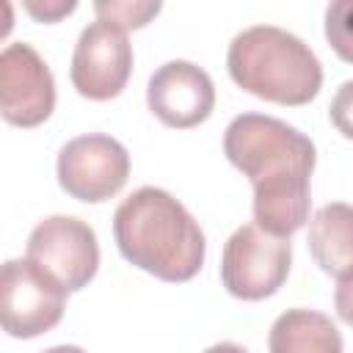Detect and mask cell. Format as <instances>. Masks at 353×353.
Listing matches in <instances>:
<instances>
[{"instance_id": "obj_4", "label": "cell", "mask_w": 353, "mask_h": 353, "mask_svg": "<svg viewBox=\"0 0 353 353\" xmlns=\"http://www.w3.org/2000/svg\"><path fill=\"white\" fill-rule=\"evenodd\" d=\"M292 245L287 237L268 234L256 223H243L223 245L221 281L229 295L262 301L287 281Z\"/></svg>"}, {"instance_id": "obj_3", "label": "cell", "mask_w": 353, "mask_h": 353, "mask_svg": "<svg viewBox=\"0 0 353 353\" xmlns=\"http://www.w3.org/2000/svg\"><path fill=\"white\" fill-rule=\"evenodd\" d=\"M226 66L243 91L279 105H306L323 85V66L309 44L276 25H254L237 33Z\"/></svg>"}, {"instance_id": "obj_1", "label": "cell", "mask_w": 353, "mask_h": 353, "mask_svg": "<svg viewBox=\"0 0 353 353\" xmlns=\"http://www.w3.org/2000/svg\"><path fill=\"white\" fill-rule=\"evenodd\" d=\"M223 152L254 185L256 226L290 240L309 218L314 143L281 119L243 113L226 127Z\"/></svg>"}, {"instance_id": "obj_6", "label": "cell", "mask_w": 353, "mask_h": 353, "mask_svg": "<svg viewBox=\"0 0 353 353\" xmlns=\"http://www.w3.org/2000/svg\"><path fill=\"white\" fill-rule=\"evenodd\" d=\"M130 176V154L110 135L72 138L58 154V182L77 201H105L116 196Z\"/></svg>"}, {"instance_id": "obj_5", "label": "cell", "mask_w": 353, "mask_h": 353, "mask_svg": "<svg viewBox=\"0 0 353 353\" xmlns=\"http://www.w3.org/2000/svg\"><path fill=\"white\" fill-rule=\"evenodd\" d=\"M66 287L33 259H8L0 273V323L8 336L30 339L50 331L66 306Z\"/></svg>"}, {"instance_id": "obj_13", "label": "cell", "mask_w": 353, "mask_h": 353, "mask_svg": "<svg viewBox=\"0 0 353 353\" xmlns=\"http://www.w3.org/2000/svg\"><path fill=\"white\" fill-rule=\"evenodd\" d=\"M325 39L342 61L353 63V0H336L325 8Z\"/></svg>"}, {"instance_id": "obj_2", "label": "cell", "mask_w": 353, "mask_h": 353, "mask_svg": "<svg viewBox=\"0 0 353 353\" xmlns=\"http://www.w3.org/2000/svg\"><path fill=\"white\" fill-rule=\"evenodd\" d=\"M121 256L163 281H188L204 265L207 240L196 218L163 188H138L113 215Z\"/></svg>"}, {"instance_id": "obj_8", "label": "cell", "mask_w": 353, "mask_h": 353, "mask_svg": "<svg viewBox=\"0 0 353 353\" xmlns=\"http://www.w3.org/2000/svg\"><path fill=\"white\" fill-rule=\"evenodd\" d=\"M132 72V47L127 30L97 19L83 28L72 55V85L88 99H113L124 91Z\"/></svg>"}, {"instance_id": "obj_15", "label": "cell", "mask_w": 353, "mask_h": 353, "mask_svg": "<svg viewBox=\"0 0 353 353\" xmlns=\"http://www.w3.org/2000/svg\"><path fill=\"white\" fill-rule=\"evenodd\" d=\"M328 113H331L334 127H336L345 138H353V80H345V83L336 88Z\"/></svg>"}, {"instance_id": "obj_7", "label": "cell", "mask_w": 353, "mask_h": 353, "mask_svg": "<svg viewBox=\"0 0 353 353\" xmlns=\"http://www.w3.org/2000/svg\"><path fill=\"white\" fill-rule=\"evenodd\" d=\"M28 259L55 276L69 292L83 290L99 268L97 234L72 215L44 218L28 237Z\"/></svg>"}, {"instance_id": "obj_19", "label": "cell", "mask_w": 353, "mask_h": 353, "mask_svg": "<svg viewBox=\"0 0 353 353\" xmlns=\"http://www.w3.org/2000/svg\"><path fill=\"white\" fill-rule=\"evenodd\" d=\"M41 353H85V350H83V347H77V345H55V347L41 350Z\"/></svg>"}, {"instance_id": "obj_12", "label": "cell", "mask_w": 353, "mask_h": 353, "mask_svg": "<svg viewBox=\"0 0 353 353\" xmlns=\"http://www.w3.org/2000/svg\"><path fill=\"white\" fill-rule=\"evenodd\" d=\"M270 353H342V334L314 309H287L276 317L268 336Z\"/></svg>"}, {"instance_id": "obj_17", "label": "cell", "mask_w": 353, "mask_h": 353, "mask_svg": "<svg viewBox=\"0 0 353 353\" xmlns=\"http://www.w3.org/2000/svg\"><path fill=\"white\" fill-rule=\"evenodd\" d=\"M334 306H336V314L347 325H353V270L339 276L336 290H334Z\"/></svg>"}, {"instance_id": "obj_16", "label": "cell", "mask_w": 353, "mask_h": 353, "mask_svg": "<svg viewBox=\"0 0 353 353\" xmlns=\"http://www.w3.org/2000/svg\"><path fill=\"white\" fill-rule=\"evenodd\" d=\"M28 14H33L39 22H55L66 14H72L77 8L74 0H47V3H36V0H25Z\"/></svg>"}, {"instance_id": "obj_11", "label": "cell", "mask_w": 353, "mask_h": 353, "mask_svg": "<svg viewBox=\"0 0 353 353\" xmlns=\"http://www.w3.org/2000/svg\"><path fill=\"white\" fill-rule=\"evenodd\" d=\"M309 251L314 262L331 273L342 276L353 270V207L345 201L325 204L309 221Z\"/></svg>"}, {"instance_id": "obj_18", "label": "cell", "mask_w": 353, "mask_h": 353, "mask_svg": "<svg viewBox=\"0 0 353 353\" xmlns=\"http://www.w3.org/2000/svg\"><path fill=\"white\" fill-rule=\"evenodd\" d=\"M204 353H248V350H245V347H240V345H234V342H218V345L207 347Z\"/></svg>"}, {"instance_id": "obj_14", "label": "cell", "mask_w": 353, "mask_h": 353, "mask_svg": "<svg viewBox=\"0 0 353 353\" xmlns=\"http://www.w3.org/2000/svg\"><path fill=\"white\" fill-rule=\"evenodd\" d=\"M94 11L99 19L113 22L121 30H127V28H143L160 11V3H130V0L116 3V0H110V3H94Z\"/></svg>"}, {"instance_id": "obj_9", "label": "cell", "mask_w": 353, "mask_h": 353, "mask_svg": "<svg viewBox=\"0 0 353 353\" xmlns=\"http://www.w3.org/2000/svg\"><path fill=\"white\" fill-rule=\"evenodd\" d=\"M55 108V80L44 58L25 41L0 52V113L8 124L36 127Z\"/></svg>"}, {"instance_id": "obj_10", "label": "cell", "mask_w": 353, "mask_h": 353, "mask_svg": "<svg viewBox=\"0 0 353 353\" xmlns=\"http://www.w3.org/2000/svg\"><path fill=\"white\" fill-rule=\"evenodd\" d=\"M146 102L165 127L188 130L212 113L215 85L201 66L190 61H168L149 77Z\"/></svg>"}]
</instances>
